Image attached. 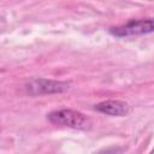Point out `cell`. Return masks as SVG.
<instances>
[{"mask_svg":"<svg viewBox=\"0 0 154 154\" xmlns=\"http://www.w3.org/2000/svg\"><path fill=\"white\" fill-rule=\"evenodd\" d=\"M154 29L153 19H138V20H129L125 24L113 26L109 29V34L116 37H129V36H138L150 34Z\"/></svg>","mask_w":154,"mask_h":154,"instance_id":"cell-2","label":"cell"},{"mask_svg":"<svg viewBox=\"0 0 154 154\" xmlns=\"http://www.w3.org/2000/svg\"><path fill=\"white\" fill-rule=\"evenodd\" d=\"M94 108L97 112H101L111 117H124L130 112L129 105L125 101L120 100H106L95 105Z\"/></svg>","mask_w":154,"mask_h":154,"instance_id":"cell-4","label":"cell"},{"mask_svg":"<svg viewBox=\"0 0 154 154\" xmlns=\"http://www.w3.org/2000/svg\"><path fill=\"white\" fill-rule=\"evenodd\" d=\"M70 88V83L63 81L54 79H32L26 84V90L31 95H41V94H57L63 93Z\"/></svg>","mask_w":154,"mask_h":154,"instance_id":"cell-3","label":"cell"},{"mask_svg":"<svg viewBox=\"0 0 154 154\" xmlns=\"http://www.w3.org/2000/svg\"><path fill=\"white\" fill-rule=\"evenodd\" d=\"M47 119L54 125L66 126L76 130H87L91 125V122L87 116L71 108L53 111L47 114Z\"/></svg>","mask_w":154,"mask_h":154,"instance_id":"cell-1","label":"cell"},{"mask_svg":"<svg viewBox=\"0 0 154 154\" xmlns=\"http://www.w3.org/2000/svg\"><path fill=\"white\" fill-rule=\"evenodd\" d=\"M148 1H152V0H148Z\"/></svg>","mask_w":154,"mask_h":154,"instance_id":"cell-5","label":"cell"}]
</instances>
